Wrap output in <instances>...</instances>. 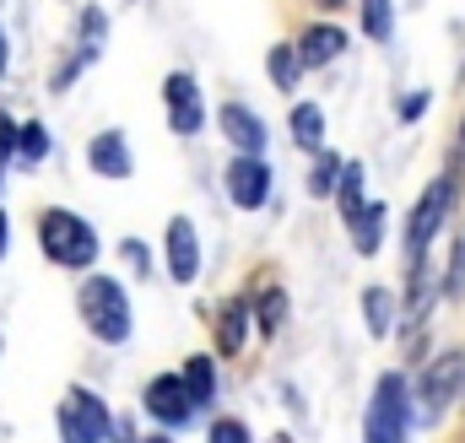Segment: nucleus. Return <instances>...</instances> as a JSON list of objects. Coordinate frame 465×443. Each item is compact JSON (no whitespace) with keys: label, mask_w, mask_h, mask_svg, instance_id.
<instances>
[{"label":"nucleus","mask_w":465,"mask_h":443,"mask_svg":"<svg viewBox=\"0 0 465 443\" xmlns=\"http://www.w3.org/2000/svg\"><path fill=\"white\" fill-rule=\"evenodd\" d=\"M76 314H82L87 335L104 340V346H124L130 330H135L130 298H124V287H119L114 276H87V281L76 287Z\"/></svg>","instance_id":"obj_1"},{"label":"nucleus","mask_w":465,"mask_h":443,"mask_svg":"<svg viewBox=\"0 0 465 443\" xmlns=\"http://www.w3.org/2000/svg\"><path fill=\"white\" fill-rule=\"evenodd\" d=\"M38 249L60 271H93L98 265V232H93V222L65 212V206H49L38 217Z\"/></svg>","instance_id":"obj_2"},{"label":"nucleus","mask_w":465,"mask_h":443,"mask_svg":"<svg viewBox=\"0 0 465 443\" xmlns=\"http://www.w3.org/2000/svg\"><path fill=\"white\" fill-rule=\"evenodd\" d=\"M411 384L406 373H384L368 395V417H362V443H406L411 433Z\"/></svg>","instance_id":"obj_3"},{"label":"nucleus","mask_w":465,"mask_h":443,"mask_svg":"<svg viewBox=\"0 0 465 443\" xmlns=\"http://www.w3.org/2000/svg\"><path fill=\"white\" fill-rule=\"evenodd\" d=\"M460 395H465V351H444V357H433V362L417 373L411 411L433 428V422H444V411H450Z\"/></svg>","instance_id":"obj_4"},{"label":"nucleus","mask_w":465,"mask_h":443,"mask_svg":"<svg viewBox=\"0 0 465 443\" xmlns=\"http://www.w3.org/2000/svg\"><path fill=\"white\" fill-rule=\"evenodd\" d=\"M450 206H455V179L439 173V179L428 184V195H422V201L411 206V217H406V265H411V260H428V243L439 238Z\"/></svg>","instance_id":"obj_5"},{"label":"nucleus","mask_w":465,"mask_h":443,"mask_svg":"<svg viewBox=\"0 0 465 443\" xmlns=\"http://www.w3.org/2000/svg\"><path fill=\"white\" fill-rule=\"evenodd\" d=\"M54 422H60V443H104L109 438V428H114V417H109V406L93 395V389H65V400H60V411H54Z\"/></svg>","instance_id":"obj_6"},{"label":"nucleus","mask_w":465,"mask_h":443,"mask_svg":"<svg viewBox=\"0 0 465 443\" xmlns=\"http://www.w3.org/2000/svg\"><path fill=\"white\" fill-rule=\"evenodd\" d=\"M163 109H168V130L173 135H201L206 124V98H201V82L190 71H173L163 82Z\"/></svg>","instance_id":"obj_7"},{"label":"nucleus","mask_w":465,"mask_h":443,"mask_svg":"<svg viewBox=\"0 0 465 443\" xmlns=\"http://www.w3.org/2000/svg\"><path fill=\"white\" fill-rule=\"evenodd\" d=\"M223 184H228V201L238 212L271 206V162H265V157H232L228 173H223Z\"/></svg>","instance_id":"obj_8"},{"label":"nucleus","mask_w":465,"mask_h":443,"mask_svg":"<svg viewBox=\"0 0 465 443\" xmlns=\"http://www.w3.org/2000/svg\"><path fill=\"white\" fill-rule=\"evenodd\" d=\"M104 38H109V16H104L98 5H93V11H82V27H76V49H71V60H65V65L49 76V87H54V93H65V87L76 82V71H87V65L104 54Z\"/></svg>","instance_id":"obj_9"},{"label":"nucleus","mask_w":465,"mask_h":443,"mask_svg":"<svg viewBox=\"0 0 465 443\" xmlns=\"http://www.w3.org/2000/svg\"><path fill=\"white\" fill-rule=\"evenodd\" d=\"M163 260H168V276L179 287H190L201 276V238H195V222L190 217H168V227H163Z\"/></svg>","instance_id":"obj_10"},{"label":"nucleus","mask_w":465,"mask_h":443,"mask_svg":"<svg viewBox=\"0 0 465 443\" xmlns=\"http://www.w3.org/2000/svg\"><path fill=\"white\" fill-rule=\"evenodd\" d=\"M141 406H146V417H152V422H163L168 433H173V428H184V422L195 417V406H190V395H184V379H173V373H157V379L146 384Z\"/></svg>","instance_id":"obj_11"},{"label":"nucleus","mask_w":465,"mask_h":443,"mask_svg":"<svg viewBox=\"0 0 465 443\" xmlns=\"http://www.w3.org/2000/svg\"><path fill=\"white\" fill-rule=\"evenodd\" d=\"M87 168L104 173V179H130V173H135V157H130L124 130H98V135H93V146H87Z\"/></svg>","instance_id":"obj_12"},{"label":"nucleus","mask_w":465,"mask_h":443,"mask_svg":"<svg viewBox=\"0 0 465 443\" xmlns=\"http://www.w3.org/2000/svg\"><path fill=\"white\" fill-rule=\"evenodd\" d=\"M223 135H228V146H238V157H265V119L260 113H249L243 103H223Z\"/></svg>","instance_id":"obj_13"},{"label":"nucleus","mask_w":465,"mask_h":443,"mask_svg":"<svg viewBox=\"0 0 465 443\" xmlns=\"http://www.w3.org/2000/svg\"><path fill=\"white\" fill-rule=\"evenodd\" d=\"M347 54V33L341 27H331V22H314V27H303V38H298V65H331V60H341Z\"/></svg>","instance_id":"obj_14"},{"label":"nucleus","mask_w":465,"mask_h":443,"mask_svg":"<svg viewBox=\"0 0 465 443\" xmlns=\"http://www.w3.org/2000/svg\"><path fill=\"white\" fill-rule=\"evenodd\" d=\"M362 314H368V335H373V340H384V335L401 330V303H395V292H384V287H368V292H362Z\"/></svg>","instance_id":"obj_15"},{"label":"nucleus","mask_w":465,"mask_h":443,"mask_svg":"<svg viewBox=\"0 0 465 443\" xmlns=\"http://www.w3.org/2000/svg\"><path fill=\"white\" fill-rule=\"evenodd\" d=\"M292 141H298V152H325V113H320V103H292Z\"/></svg>","instance_id":"obj_16"},{"label":"nucleus","mask_w":465,"mask_h":443,"mask_svg":"<svg viewBox=\"0 0 465 443\" xmlns=\"http://www.w3.org/2000/svg\"><path fill=\"white\" fill-rule=\"evenodd\" d=\"M347 227H351V249L357 254H379V243H384V201H368Z\"/></svg>","instance_id":"obj_17"},{"label":"nucleus","mask_w":465,"mask_h":443,"mask_svg":"<svg viewBox=\"0 0 465 443\" xmlns=\"http://www.w3.org/2000/svg\"><path fill=\"white\" fill-rule=\"evenodd\" d=\"M179 379H184V395H190V406H195V411H201V406H212V395H217V368H212V357H206V351H201V357H190Z\"/></svg>","instance_id":"obj_18"},{"label":"nucleus","mask_w":465,"mask_h":443,"mask_svg":"<svg viewBox=\"0 0 465 443\" xmlns=\"http://www.w3.org/2000/svg\"><path fill=\"white\" fill-rule=\"evenodd\" d=\"M336 201H341V217H357L368 201H362V162H341V179H336V190H331Z\"/></svg>","instance_id":"obj_19"},{"label":"nucleus","mask_w":465,"mask_h":443,"mask_svg":"<svg viewBox=\"0 0 465 443\" xmlns=\"http://www.w3.org/2000/svg\"><path fill=\"white\" fill-rule=\"evenodd\" d=\"M298 71H303V65H298V49L276 44V49H271V82H276V93L292 98V93H298Z\"/></svg>","instance_id":"obj_20"},{"label":"nucleus","mask_w":465,"mask_h":443,"mask_svg":"<svg viewBox=\"0 0 465 443\" xmlns=\"http://www.w3.org/2000/svg\"><path fill=\"white\" fill-rule=\"evenodd\" d=\"M44 157H49V130L38 119L16 124V162H44Z\"/></svg>","instance_id":"obj_21"},{"label":"nucleus","mask_w":465,"mask_h":443,"mask_svg":"<svg viewBox=\"0 0 465 443\" xmlns=\"http://www.w3.org/2000/svg\"><path fill=\"white\" fill-rule=\"evenodd\" d=\"M362 33L384 44L395 33V0H362Z\"/></svg>","instance_id":"obj_22"},{"label":"nucleus","mask_w":465,"mask_h":443,"mask_svg":"<svg viewBox=\"0 0 465 443\" xmlns=\"http://www.w3.org/2000/svg\"><path fill=\"white\" fill-rule=\"evenodd\" d=\"M336 179H341V157H331V152H320V168H314V179H309V190H314V195H331V190H336Z\"/></svg>","instance_id":"obj_23"},{"label":"nucleus","mask_w":465,"mask_h":443,"mask_svg":"<svg viewBox=\"0 0 465 443\" xmlns=\"http://www.w3.org/2000/svg\"><path fill=\"white\" fill-rule=\"evenodd\" d=\"M444 292L465 298V232L455 238V254H450V271H444Z\"/></svg>","instance_id":"obj_24"},{"label":"nucleus","mask_w":465,"mask_h":443,"mask_svg":"<svg viewBox=\"0 0 465 443\" xmlns=\"http://www.w3.org/2000/svg\"><path fill=\"white\" fill-rule=\"evenodd\" d=\"M206 443H254V438H249V428H243L238 417H217L212 433H206Z\"/></svg>","instance_id":"obj_25"},{"label":"nucleus","mask_w":465,"mask_h":443,"mask_svg":"<svg viewBox=\"0 0 465 443\" xmlns=\"http://www.w3.org/2000/svg\"><path fill=\"white\" fill-rule=\"evenodd\" d=\"M282 314H287V298H282V292H265V298H260V330L276 335L282 330Z\"/></svg>","instance_id":"obj_26"},{"label":"nucleus","mask_w":465,"mask_h":443,"mask_svg":"<svg viewBox=\"0 0 465 443\" xmlns=\"http://www.w3.org/2000/svg\"><path fill=\"white\" fill-rule=\"evenodd\" d=\"M243 340V303H228L223 309V351H238Z\"/></svg>","instance_id":"obj_27"},{"label":"nucleus","mask_w":465,"mask_h":443,"mask_svg":"<svg viewBox=\"0 0 465 443\" xmlns=\"http://www.w3.org/2000/svg\"><path fill=\"white\" fill-rule=\"evenodd\" d=\"M5 162H16V119L0 113V184H5Z\"/></svg>","instance_id":"obj_28"},{"label":"nucleus","mask_w":465,"mask_h":443,"mask_svg":"<svg viewBox=\"0 0 465 443\" xmlns=\"http://www.w3.org/2000/svg\"><path fill=\"white\" fill-rule=\"evenodd\" d=\"M119 254L130 260V271H135V276H152V254H146V243H135V238H124V243H119Z\"/></svg>","instance_id":"obj_29"},{"label":"nucleus","mask_w":465,"mask_h":443,"mask_svg":"<svg viewBox=\"0 0 465 443\" xmlns=\"http://www.w3.org/2000/svg\"><path fill=\"white\" fill-rule=\"evenodd\" d=\"M428 103H433L428 93H411V98H401V119H417V113L428 109Z\"/></svg>","instance_id":"obj_30"},{"label":"nucleus","mask_w":465,"mask_h":443,"mask_svg":"<svg viewBox=\"0 0 465 443\" xmlns=\"http://www.w3.org/2000/svg\"><path fill=\"white\" fill-rule=\"evenodd\" d=\"M109 433H114V443H135V433H130V422H114Z\"/></svg>","instance_id":"obj_31"},{"label":"nucleus","mask_w":465,"mask_h":443,"mask_svg":"<svg viewBox=\"0 0 465 443\" xmlns=\"http://www.w3.org/2000/svg\"><path fill=\"white\" fill-rule=\"evenodd\" d=\"M5 60H11V44H5V27H0V76H5Z\"/></svg>","instance_id":"obj_32"},{"label":"nucleus","mask_w":465,"mask_h":443,"mask_svg":"<svg viewBox=\"0 0 465 443\" xmlns=\"http://www.w3.org/2000/svg\"><path fill=\"white\" fill-rule=\"evenodd\" d=\"M5 238H11V222H5V212H0V260H5Z\"/></svg>","instance_id":"obj_33"},{"label":"nucleus","mask_w":465,"mask_h":443,"mask_svg":"<svg viewBox=\"0 0 465 443\" xmlns=\"http://www.w3.org/2000/svg\"><path fill=\"white\" fill-rule=\"evenodd\" d=\"M460 157H465V119H460Z\"/></svg>","instance_id":"obj_34"},{"label":"nucleus","mask_w":465,"mask_h":443,"mask_svg":"<svg viewBox=\"0 0 465 443\" xmlns=\"http://www.w3.org/2000/svg\"><path fill=\"white\" fill-rule=\"evenodd\" d=\"M146 443H173V438H168V433H163V438H146Z\"/></svg>","instance_id":"obj_35"},{"label":"nucleus","mask_w":465,"mask_h":443,"mask_svg":"<svg viewBox=\"0 0 465 443\" xmlns=\"http://www.w3.org/2000/svg\"><path fill=\"white\" fill-rule=\"evenodd\" d=\"M320 5H331V11H336V5H341V0H320Z\"/></svg>","instance_id":"obj_36"},{"label":"nucleus","mask_w":465,"mask_h":443,"mask_svg":"<svg viewBox=\"0 0 465 443\" xmlns=\"http://www.w3.org/2000/svg\"><path fill=\"white\" fill-rule=\"evenodd\" d=\"M271 443H287V438H271Z\"/></svg>","instance_id":"obj_37"}]
</instances>
